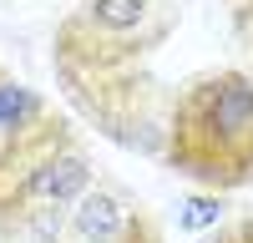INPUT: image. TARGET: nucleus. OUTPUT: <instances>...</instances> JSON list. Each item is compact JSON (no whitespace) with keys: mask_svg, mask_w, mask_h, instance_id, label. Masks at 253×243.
<instances>
[{"mask_svg":"<svg viewBox=\"0 0 253 243\" xmlns=\"http://www.w3.org/2000/svg\"><path fill=\"white\" fill-rule=\"evenodd\" d=\"M167 162L208 188L253 182V76L213 71L172 101Z\"/></svg>","mask_w":253,"mask_h":243,"instance_id":"nucleus-1","label":"nucleus"},{"mask_svg":"<svg viewBox=\"0 0 253 243\" xmlns=\"http://www.w3.org/2000/svg\"><path fill=\"white\" fill-rule=\"evenodd\" d=\"M56 142H66V127L41 107L31 86H20L15 76L0 71V213H20V193L26 177Z\"/></svg>","mask_w":253,"mask_h":243,"instance_id":"nucleus-2","label":"nucleus"},{"mask_svg":"<svg viewBox=\"0 0 253 243\" xmlns=\"http://www.w3.org/2000/svg\"><path fill=\"white\" fill-rule=\"evenodd\" d=\"M91 193V162L81 157V147L66 137L56 142L31 167L26 193H20V213H46V208H66V202H81Z\"/></svg>","mask_w":253,"mask_h":243,"instance_id":"nucleus-3","label":"nucleus"},{"mask_svg":"<svg viewBox=\"0 0 253 243\" xmlns=\"http://www.w3.org/2000/svg\"><path fill=\"white\" fill-rule=\"evenodd\" d=\"M126 228H132V208L112 188H91L71 208V238L76 243H117Z\"/></svg>","mask_w":253,"mask_h":243,"instance_id":"nucleus-4","label":"nucleus"},{"mask_svg":"<svg viewBox=\"0 0 253 243\" xmlns=\"http://www.w3.org/2000/svg\"><path fill=\"white\" fill-rule=\"evenodd\" d=\"M157 0H81V26L91 31V46H122L132 31L152 20Z\"/></svg>","mask_w":253,"mask_h":243,"instance_id":"nucleus-5","label":"nucleus"},{"mask_svg":"<svg viewBox=\"0 0 253 243\" xmlns=\"http://www.w3.org/2000/svg\"><path fill=\"white\" fill-rule=\"evenodd\" d=\"M228 243H253V223H243V228H238L233 238H228Z\"/></svg>","mask_w":253,"mask_h":243,"instance_id":"nucleus-6","label":"nucleus"}]
</instances>
